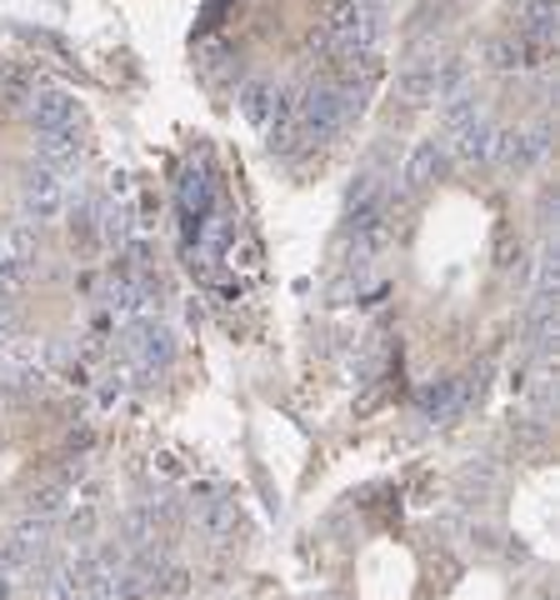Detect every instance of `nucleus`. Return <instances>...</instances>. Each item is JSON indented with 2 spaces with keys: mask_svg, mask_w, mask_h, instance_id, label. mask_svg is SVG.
Listing matches in <instances>:
<instances>
[{
  "mask_svg": "<svg viewBox=\"0 0 560 600\" xmlns=\"http://www.w3.org/2000/svg\"><path fill=\"white\" fill-rule=\"evenodd\" d=\"M450 170V151L440 141H421L405 156V170H401V180H405V190H426V186H436L440 176Z\"/></svg>",
  "mask_w": 560,
  "mask_h": 600,
  "instance_id": "f257e3e1",
  "label": "nucleus"
},
{
  "mask_svg": "<svg viewBox=\"0 0 560 600\" xmlns=\"http://www.w3.org/2000/svg\"><path fill=\"white\" fill-rule=\"evenodd\" d=\"M65 210V186L55 170H35L31 180H25V216L31 220H55Z\"/></svg>",
  "mask_w": 560,
  "mask_h": 600,
  "instance_id": "f03ea898",
  "label": "nucleus"
},
{
  "mask_svg": "<svg viewBox=\"0 0 560 600\" xmlns=\"http://www.w3.org/2000/svg\"><path fill=\"white\" fill-rule=\"evenodd\" d=\"M546 151H550V131H520V135H496V151H490V156H496L500 166L526 170V166H536Z\"/></svg>",
  "mask_w": 560,
  "mask_h": 600,
  "instance_id": "7ed1b4c3",
  "label": "nucleus"
},
{
  "mask_svg": "<svg viewBox=\"0 0 560 600\" xmlns=\"http://www.w3.org/2000/svg\"><path fill=\"white\" fill-rule=\"evenodd\" d=\"M125 355H131L135 371H156V365L170 361V335L160 331V325H135L131 341H125Z\"/></svg>",
  "mask_w": 560,
  "mask_h": 600,
  "instance_id": "20e7f679",
  "label": "nucleus"
},
{
  "mask_svg": "<svg viewBox=\"0 0 560 600\" xmlns=\"http://www.w3.org/2000/svg\"><path fill=\"white\" fill-rule=\"evenodd\" d=\"M180 210H186V220L200 230V220L216 210V186H210V176L200 166H190L186 176H180Z\"/></svg>",
  "mask_w": 560,
  "mask_h": 600,
  "instance_id": "39448f33",
  "label": "nucleus"
},
{
  "mask_svg": "<svg viewBox=\"0 0 560 600\" xmlns=\"http://www.w3.org/2000/svg\"><path fill=\"white\" fill-rule=\"evenodd\" d=\"M31 125L35 131H65V125H75V101L65 91H41L31 95Z\"/></svg>",
  "mask_w": 560,
  "mask_h": 600,
  "instance_id": "423d86ee",
  "label": "nucleus"
},
{
  "mask_svg": "<svg viewBox=\"0 0 560 600\" xmlns=\"http://www.w3.org/2000/svg\"><path fill=\"white\" fill-rule=\"evenodd\" d=\"M41 536H45V526L35 520V526H25V530H15V536H6L0 540V566L11 570H25V566H35V556H41Z\"/></svg>",
  "mask_w": 560,
  "mask_h": 600,
  "instance_id": "0eeeda50",
  "label": "nucleus"
},
{
  "mask_svg": "<svg viewBox=\"0 0 560 600\" xmlns=\"http://www.w3.org/2000/svg\"><path fill=\"white\" fill-rule=\"evenodd\" d=\"M75 156H81V135H75V125L41 135V161H45V170H55V176H61L65 166H75Z\"/></svg>",
  "mask_w": 560,
  "mask_h": 600,
  "instance_id": "6e6552de",
  "label": "nucleus"
},
{
  "mask_svg": "<svg viewBox=\"0 0 560 600\" xmlns=\"http://www.w3.org/2000/svg\"><path fill=\"white\" fill-rule=\"evenodd\" d=\"M395 95H401L405 105L436 101V65L421 61V65H411V71H401V75H395Z\"/></svg>",
  "mask_w": 560,
  "mask_h": 600,
  "instance_id": "1a4fd4ad",
  "label": "nucleus"
},
{
  "mask_svg": "<svg viewBox=\"0 0 560 600\" xmlns=\"http://www.w3.org/2000/svg\"><path fill=\"white\" fill-rule=\"evenodd\" d=\"M456 135H460V141H456V156H460V161H486L490 151H496V131H490V125L480 121V115H476V121L460 125Z\"/></svg>",
  "mask_w": 560,
  "mask_h": 600,
  "instance_id": "9d476101",
  "label": "nucleus"
},
{
  "mask_svg": "<svg viewBox=\"0 0 560 600\" xmlns=\"http://www.w3.org/2000/svg\"><path fill=\"white\" fill-rule=\"evenodd\" d=\"M276 101H280V91H270V85H260V81L240 91V111H246V121L260 125V131H266V121L276 115Z\"/></svg>",
  "mask_w": 560,
  "mask_h": 600,
  "instance_id": "9b49d317",
  "label": "nucleus"
},
{
  "mask_svg": "<svg viewBox=\"0 0 560 600\" xmlns=\"http://www.w3.org/2000/svg\"><path fill=\"white\" fill-rule=\"evenodd\" d=\"M236 526H240V516H236V506H230V500H216V506L206 510V530L216 540H230V536H236Z\"/></svg>",
  "mask_w": 560,
  "mask_h": 600,
  "instance_id": "f8f14e48",
  "label": "nucleus"
},
{
  "mask_svg": "<svg viewBox=\"0 0 560 600\" xmlns=\"http://www.w3.org/2000/svg\"><path fill=\"white\" fill-rule=\"evenodd\" d=\"M421 405H426L431 415H446L450 405H456V385H450V381H440V385H426V391H421Z\"/></svg>",
  "mask_w": 560,
  "mask_h": 600,
  "instance_id": "ddd939ff",
  "label": "nucleus"
},
{
  "mask_svg": "<svg viewBox=\"0 0 560 600\" xmlns=\"http://www.w3.org/2000/svg\"><path fill=\"white\" fill-rule=\"evenodd\" d=\"M31 510H35L41 520H45V516H55V510H61V490L51 486V490H41V496H31Z\"/></svg>",
  "mask_w": 560,
  "mask_h": 600,
  "instance_id": "4468645a",
  "label": "nucleus"
},
{
  "mask_svg": "<svg viewBox=\"0 0 560 600\" xmlns=\"http://www.w3.org/2000/svg\"><path fill=\"white\" fill-rule=\"evenodd\" d=\"M0 600H11V570L0 566Z\"/></svg>",
  "mask_w": 560,
  "mask_h": 600,
  "instance_id": "2eb2a0df",
  "label": "nucleus"
}]
</instances>
